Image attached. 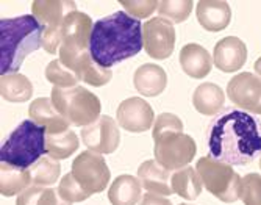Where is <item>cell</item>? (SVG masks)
<instances>
[{"mask_svg":"<svg viewBox=\"0 0 261 205\" xmlns=\"http://www.w3.org/2000/svg\"><path fill=\"white\" fill-rule=\"evenodd\" d=\"M210 157L244 166L261 155V124L243 110H228L208 127Z\"/></svg>","mask_w":261,"mask_h":205,"instance_id":"1","label":"cell"},{"mask_svg":"<svg viewBox=\"0 0 261 205\" xmlns=\"http://www.w3.org/2000/svg\"><path fill=\"white\" fill-rule=\"evenodd\" d=\"M142 47L144 39L141 22L125 11H116L94 22L89 52L99 66L110 69L114 64L138 55Z\"/></svg>","mask_w":261,"mask_h":205,"instance_id":"2","label":"cell"},{"mask_svg":"<svg viewBox=\"0 0 261 205\" xmlns=\"http://www.w3.org/2000/svg\"><path fill=\"white\" fill-rule=\"evenodd\" d=\"M42 45V25L32 14L0 20V74H17L27 55Z\"/></svg>","mask_w":261,"mask_h":205,"instance_id":"3","label":"cell"},{"mask_svg":"<svg viewBox=\"0 0 261 205\" xmlns=\"http://www.w3.org/2000/svg\"><path fill=\"white\" fill-rule=\"evenodd\" d=\"M47 130L32 119L22 121L5 140L0 149V162L29 169L47 153Z\"/></svg>","mask_w":261,"mask_h":205,"instance_id":"4","label":"cell"},{"mask_svg":"<svg viewBox=\"0 0 261 205\" xmlns=\"http://www.w3.org/2000/svg\"><path fill=\"white\" fill-rule=\"evenodd\" d=\"M52 102L60 115L72 125L86 127L100 118V100L83 86L54 88Z\"/></svg>","mask_w":261,"mask_h":205,"instance_id":"5","label":"cell"},{"mask_svg":"<svg viewBox=\"0 0 261 205\" xmlns=\"http://www.w3.org/2000/svg\"><path fill=\"white\" fill-rule=\"evenodd\" d=\"M203 187L219 200L231 203L240 199L241 177L230 165L215 160L213 157H202L196 165Z\"/></svg>","mask_w":261,"mask_h":205,"instance_id":"6","label":"cell"},{"mask_svg":"<svg viewBox=\"0 0 261 205\" xmlns=\"http://www.w3.org/2000/svg\"><path fill=\"white\" fill-rule=\"evenodd\" d=\"M77 11L75 2L63 0H36L32 4V13L42 25V47L55 54L61 45V27L69 13Z\"/></svg>","mask_w":261,"mask_h":205,"instance_id":"7","label":"cell"},{"mask_svg":"<svg viewBox=\"0 0 261 205\" xmlns=\"http://www.w3.org/2000/svg\"><path fill=\"white\" fill-rule=\"evenodd\" d=\"M153 141L155 160L169 171H177L188 166L197 152L196 141L183 132L161 133L155 136Z\"/></svg>","mask_w":261,"mask_h":205,"instance_id":"8","label":"cell"},{"mask_svg":"<svg viewBox=\"0 0 261 205\" xmlns=\"http://www.w3.org/2000/svg\"><path fill=\"white\" fill-rule=\"evenodd\" d=\"M70 172L79 182V185L89 194L102 193L108 187L111 177L105 158L91 150H85L75 157Z\"/></svg>","mask_w":261,"mask_h":205,"instance_id":"9","label":"cell"},{"mask_svg":"<svg viewBox=\"0 0 261 205\" xmlns=\"http://www.w3.org/2000/svg\"><path fill=\"white\" fill-rule=\"evenodd\" d=\"M144 49L155 60L169 58L175 47V30L172 22L164 17H152L142 25Z\"/></svg>","mask_w":261,"mask_h":205,"instance_id":"10","label":"cell"},{"mask_svg":"<svg viewBox=\"0 0 261 205\" xmlns=\"http://www.w3.org/2000/svg\"><path fill=\"white\" fill-rule=\"evenodd\" d=\"M82 143L88 147V150L100 155L113 153L121 143V132L116 121L110 116H100L96 122L83 127Z\"/></svg>","mask_w":261,"mask_h":205,"instance_id":"11","label":"cell"},{"mask_svg":"<svg viewBox=\"0 0 261 205\" xmlns=\"http://www.w3.org/2000/svg\"><path fill=\"white\" fill-rule=\"evenodd\" d=\"M60 60L66 67H69L70 71L75 72V75L82 82H85L91 86H97V88L103 86L113 77L111 69L99 66L91 57L89 50L72 52V50L60 47Z\"/></svg>","mask_w":261,"mask_h":205,"instance_id":"12","label":"cell"},{"mask_svg":"<svg viewBox=\"0 0 261 205\" xmlns=\"http://www.w3.org/2000/svg\"><path fill=\"white\" fill-rule=\"evenodd\" d=\"M227 94L241 110L261 115V77L252 72L234 75L227 85Z\"/></svg>","mask_w":261,"mask_h":205,"instance_id":"13","label":"cell"},{"mask_svg":"<svg viewBox=\"0 0 261 205\" xmlns=\"http://www.w3.org/2000/svg\"><path fill=\"white\" fill-rule=\"evenodd\" d=\"M94 24L88 14L82 11L69 13L63 22L61 27V45L60 47L72 50V52H83L89 50V41L92 33Z\"/></svg>","mask_w":261,"mask_h":205,"instance_id":"14","label":"cell"},{"mask_svg":"<svg viewBox=\"0 0 261 205\" xmlns=\"http://www.w3.org/2000/svg\"><path fill=\"white\" fill-rule=\"evenodd\" d=\"M153 108L141 97H128L117 107V122L132 133L150 130L153 124Z\"/></svg>","mask_w":261,"mask_h":205,"instance_id":"15","label":"cell"},{"mask_svg":"<svg viewBox=\"0 0 261 205\" xmlns=\"http://www.w3.org/2000/svg\"><path fill=\"white\" fill-rule=\"evenodd\" d=\"M247 47L236 36H225L215 45L213 63L222 72H236L246 64Z\"/></svg>","mask_w":261,"mask_h":205,"instance_id":"16","label":"cell"},{"mask_svg":"<svg viewBox=\"0 0 261 205\" xmlns=\"http://www.w3.org/2000/svg\"><path fill=\"white\" fill-rule=\"evenodd\" d=\"M196 14L206 32H222L231 20V8L222 0H202L197 4Z\"/></svg>","mask_w":261,"mask_h":205,"instance_id":"17","label":"cell"},{"mask_svg":"<svg viewBox=\"0 0 261 205\" xmlns=\"http://www.w3.org/2000/svg\"><path fill=\"white\" fill-rule=\"evenodd\" d=\"M29 116L36 124L47 130V135H57L69 130V122L57 111L52 99L39 97L35 99L29 108Z\"/></svg>","mask_w":261,"mask_h":205,"instance_id":"18","label":"cell"},{"mask_svg":"<svg viewBox=\"0 0 261 205\" xmlns=\"http://www.w3.org/2000/svg\"><path fill=\"white\" fill-rule=\"evenodd\" d=\"M133 83L141 96L155 97L160 96L168 85V75L161 66L153 63H146L135 71Z\"/></svg>","mask_w":261,"mask_h":205,"instance_id":"19","label":"cell"},{"mask_svg":"<svg viewBox=\"0 0 261 205\" xmlns=\"http://www.w3.org/2000/svg\"><path fill=\"white\" fill-rule=\"evenodd\" d=\"M171 171L163 168L156 160H147L138 168V178L149 193L160 196L174 194L171 187Z\"/></svg>","mask_w":261,"mask_h":205,"instance_id":"20","label":"cell"},{"mask_svg":"<svg viewBox=\"0 0 261 205\" xmlns=\"http://www.w3.org/2000/svg\"><path fill=\"white\" fill-rule=\"evenodd\" d=\"M180 64L185 74L193 79H203L211 72V55L199 44H186L180 50Z\"/></svg>","mask_w":261,"mask_h":205,"instance_id":"21","label":"cell"},{"mask_svg":"<svg viewBox=\"0 0 261 205\" xmlns=\"http://www.w3.org/2000/svg\"><path fill=\"white\" fill-rule=\"evenodd\" d=\"M225 102V94L221 86L215 83H202L196 88L193 94L194 108L205 116H215L222 110Z\"/></svg>","mask_w":261,"mask_h":205,"instance_id":"22","label":"cell"},{"mask_svg":"<svg viewBox=\"0 0 261 205\" xmlns=\"http://www.w3.org/2000/svg\"><path fill=\"white\" fill-rule=\"evenodd\" d=\"M139 178L124 174L116 177L108 190V199L113 205H136L141 199Z\"/></svg>","mask_w":261,"mask_h":205,"instance_id":"23","label":"cell"},{"mask_svg":"<svg viewBox=\"0 0 261 205\" xmlns=\"http://www.w3.org/2000/svg\"><path fill=\"white\" fill-rule=\"evenodd\" d=\"M202 178L199 172L191 168L185 166L172 172L171 175V187L174 194H178L180 197L186 200H194L202 193Z\"/></svg>","mask_w":261,"mask_h":205,"instance_id":"24","label":"cell"},{"mask_svg":"<svg viewBox=\"0 0 261 205\" xmlns=\"http://www.w3.org/2000/svg\"><path fill=\"white\" fill-rule=\"evenodd\" d=\"M2 180H0V193L5 197H11L14 194H20L30 188L32 174L30 169H22L16 168L7 163H2Z\"/></svg>","mask_w":261,"mask_h":205,"instance_id":"25","label":"cell"},{"mask_svg":"<svg viewBox=\"0 0 261 205\" xmlns=\"http://www.w3.org/2000/svg\"><path fill=\"white\" fill-rule=\"evenodd\" d=\"M0 93L8 102H27L33 96V85L19 72L8 74L0 79Z\"/></svg>","mask_w":261,"mask_h":205,"instance_id":"26","label":"cell"},{"mask_svg":"<svg viewBox=\"0 0 261 205\" xmlns=\"http://www.w3.org/2000/svg\"><path fill=\"white\" fill-rule=\"evenodd\" d=\"M79 136L72 130H66L57 135H47L45 136V147L55 160H66L79 149Z\"/></svg>","mask_w":261,"mask_h":205,"instance_id":"27","label":"cell"},{"mask_svg":"<svg viewBox=\"0 0 261 205\" xmlns=\"http://www.w3.org/2000/svg\"><path fill=\"white\" fill-rule=\"evenodd\" d=\"M16 205H70V203L60 197L58 190L33 185L17 196Z\"/></svg>","mask_w":261,"mask_h":205,"instance_id":"28","label":"cell"},{"mask_svg":"<svg viewBox=\"0 0 261 205\" xmlns=\"http://www.w3.org/2000/svg\"><path fill=\"white\" fill-rule=\"evenodd\" d=\"M30 174L35 187H50L60 178L61 166L50 155H44L30 168Z\"/></svg>","mask_w":261,"mask_h":205,"instance_id":"29","label":"cell"},{"mask_svg":"<svg viewBox=\"0 0 261 205\" xmlns=\"http://www.w3.org/2000/svg\"><path fill=\"white\" fill-rule=\"evenodd\" d=\"M45 79L52 85H55V88H74L80 82V79L75 75V72H72L69 67H66L60 58L47 64Z\"/></svg>","mask_w":261,"mask_h":205,"instance_id":"30","label":"cell"},{"mask_svg":"<svg viewBox=\"0 0 261 205\" xmlns=\"http://www.w3.org/2000/svg\"><path fill=\"white\" fill-rule=\"evenodd\" d=\"M193 2L191 0H163L158 5V13L160 17L168 19L169 22H175V24H180V22H185L189 14H191L193 10Z\"/></svg>","mask_w":261,"mask_h":205,"instance_id":"31","label":"cell"},{"mask_svg":"<svg viewBox=\"0 0 261 205\" xmlns=\"http://www.w3.org/2000/svg\"><path fill=\"white\" fill-rule=\"evenodd\" d=\"M58 194H60L61 199H64V200L69 202V203L86 200V199L91 196L89 193H86V191L79 185V182L74 178L72 172L66 174V175L60 180Z\"/></svg>","mask_w":261,"mask_h":205,"instance_id":"32","label":"cell"},{"mask_svg":"<svg viewBox=\"0 0 261 205\" xmlns=\"http://www.w3.org/2000/svg\"><path fill=\"white\" fill-rule=\"evenodd\" d=\"M241 200L244 205H261V175L247 174L241 180Z\"/></svg>","mask_w":261,"mask_h":205,"instance_id":"33","label":"cell"},{"mask_svg":"<svg viewBox=\"0 0 261 205\" xmlns=\"http://www.w3.org/2000/svg\"><path fill=\"white\" fill-rule=\"evenodd\" d=\"M121 5H124L128 14L135 19H142L149 17L155 10H158L160 2H155V0H142V2H139V0H121Z\"/></svg>","mask_w":261,"mask_h":205,"instance_id":"34","label":"cell"},{"mask_svg":"<svg viewBox=\"0 0 261 205\" xmlns=\"http://www.w3.org/2000/svg\"><path fill=\"white\" fill-rule=\"evenodd\" d=\"M168 132H183V122L178 116L172 115V113H161V115L155 119L152 135L153 138L161 133Z\"/></svg>","mask_w":261,"mask_h":205,"instance_id":"35","label":"cell"},{"mask_svg":"<svg viewBox=\"0 0 261 205\" xmlns=\"http://www.w3.org/2000/svg\"><path fill=\"white\" fill-rule=\"evenodd\" d=\"M139 205H174L169 199H166L160 194H153V193H146L144 197H142Z\"/></svg>","mask_w":261,"mask_h":205,"instance_id":"36","label":"cell"},{"mask_svg":"<svg viewBox=\"0 0 261 205\" xmlns=\"http://www.w3.org/2000/svg\"><path fill=\"white\" fill-rule=\"evenodd\" d=\"M253 67H255V72L261 75V57L255 61V66H253Z\"/></svg>","mask_w":261,"mask_h":205,"instance_id":"37","label":"cell"},{"mask_svg":"<svg viewBox=\"0 0 261 205\" xmlns=\"http://www.w3.org/2000/svg\"><path fill=\"white\" fill-rule=\"evenodd\" d=\"M178 205H189V203H178Z\"/></svg>","mask_w":261,"mask_h":205,"instance_id":"38","label":"cell"},{"mask_svg":"<svg viewBox=\"0 0 261 205\" xmlns=\"http://www.w3.org/2000/svg\"><path fill=\"white\" fill-rule=\"evenodd\" d=\"M259 168H261V160H259Z\"/></svg>","mask_w":261,"mask_h":205,"instance_id":"39","label":"cell"}]
</instances>
